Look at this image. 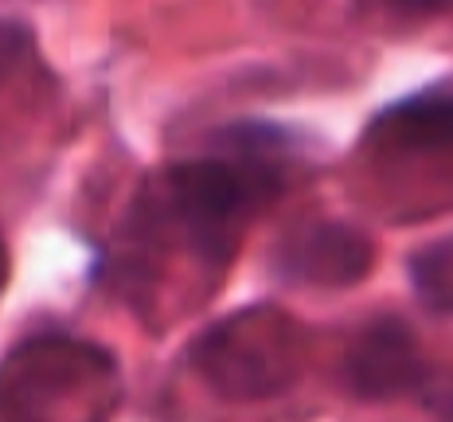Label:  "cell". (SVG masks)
I'll use <instances>...</instances> for the list:
<instances>
[{
  "mask_svg": "<svg viewBox=\"0 0 453 422\" xmlns=\"http://www.w3.org/2000/svg\"><path fill=\"white\" fill-rule=\"evenodd\" d=\"M289 137L266 121L219 129L215 153L188 157L165 173V219L200 255H226L234 223L286 180Z\"/></svg>",
  "mask_w": 453,
  "mask_h": 422,
  "instance_id": "cell-1",
  "label": "cell"
},
{
  "mask_svg": "<svg viewBox=\"0 0 453 422\" xmlns=\"http://www.w3.org/2000/svg\"><path fill=\"white\" fill-rule=\"evenodd\" d=\"M273 266L289 281L340 289L372 270V242L348 223H301L273 247Z\"/></svg>",
  "mask_w": 453,
  "mask_h": 422,
  "instance_id": "cell-3",
  "label": "cell"
},
{
  "mask_svg": "<svg viewBox=\"0 0 453 422\" xmlns=\"http://www.w3.org/2000/svg\"><path fill=\"white\" fill-rule=\"evenodd\" d=\"M422 403L438 422H453V372L438 383H422Z\"/></svg>",
  "mask_w": 453,
  "mask_h": 422,
  "instance_id": "cell-8",
  "label": "cell"
},
{
  "mask_svg": "<svg viewBox=\"0 0 453 422\" xmlns=\"http://www.w3.org/2000/svg\"><path fill=\"white\" fill-rule=\"evenodd\" d=\"M4 281H8V250H4V242H0V289H4Z\"/></svg>",
  "mask_w": 453,
  "mask_h": 422,
  "instance_id": "cell-10",
  "label": "cell"
},
{
  "mask_svg": "<svg viewBox=\"0 0 453 422\" xmlns=\"http://www.w3.org/2000/svg\"><path fill=\"white\" fill-rule=\"evenodd\" d=\"M372 134L387 137L399 149H422V153L453 157V90L411 94L403 102H391L372 121Z\"/></svg>",
  "mask_w": 453,
  "mask_h": 422,
  "instance_id": "cell-5",
  "label": "cell"
},
{
  "mask_svg": "<svg viewBox=\"0 0 453 422\" xmlns=\"http://www.w3.org/2000/svg\"><path fill=\"white\" fill-rule=\"evenodd\" d=\"M344 375L348 387L360 399L383 403L418 391L426 383V364H422L418 341H414L411 328L395 321V317H380L352 344V352L344 360Z\"/></svg>",
  "mask_w": 453,
  "mask_h": 422,
  "instance_id": "cell-4",
  "label": "cell"
},
{
  "mask_svg": "<svg viewBox=\"0 0 453 422\" xmlns=\"http://www.w3.org/2000/svg\"><path fill=\"white\" fill-rule=\"evenodd\" d=\"M297 328L281 309L254 305L223 317L192 344V364L215 391L231 399H262L289 387L297 375Z\"/></svg>",
  "mask_w": 453,
  "mask_h": 422,
  "instance_id": "cell-2",
  "label": "cell"
},
{
  "mask_svg": "<svg viewBox=\"0 0 453 422\" xmlns=\"http://www.w3.org/2000/svg\"><path fill=\"white\" fill-rule=\"evenodd\" d=\"M411 281L422 305L434 313H453V234L422 247L411 258Z\"/></svg>",
  "mask_w": 453,
  "mask_h": 422,
  "instance_id": "cell-6",
  "label": "cell"
},
{
  "mask_svg": "<svg viewBox=\"0 0 453 422\" xmlns=\"http://www.w3.org/2000/svg\"><path fill=\"white\" fill-rule=\"evenodd\" d=\"M383 8H395V12H438L449 0H380Z\"/></svg>",
  "mask_w": 453,
  "mask_h": 422,
  "instance_id": "cell-9",
  "label": "cell"
},
{
  "mask_svg": "<svg viewBox=\"0 0 453 422\" xmlns=\"http://www.w3.org/2000/svg\"><path fill=\"white\" fill-rule=\"evenodd\" d=\"M24 47H27L24 27H20V24H4V20H0V82H4L8 74L16 71V63H20Z\"/></svg>",
  "mask_w": 453,
  "mask_h": 422,
  "instance_id": "cell-7",
  "label": "cell"
}]
</instances>
